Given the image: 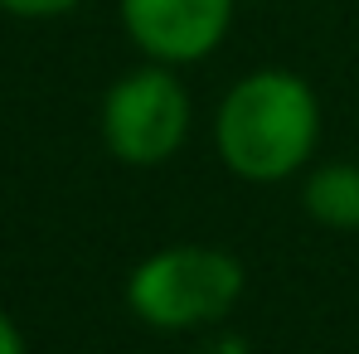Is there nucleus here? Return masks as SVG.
<instances>
[{
	"instance_id": "f257e3e1",
	"label": "nucleus",
	"mask_w": 359,
	"mask_h": 354,
	"mask_svg": "<svg viewBox=\"0 0 359 354\" xmlns=\"http://www.w3.org/2000/svg\"><path fill=\"white\" fill-rule=\"evenodd\" d=\"M219 156L238 179L272 184L297 175L316 151L320 136V107L316 93L297 73L262 68L248 73L219 107Z\"/></svg>"
},
{
	"instance_id": "f03ea898",
	"label": "nucleus",
	"mask_w": 359,
	"mask_h": 354,
	"mask_svg": "<svg viewBox=\"0 0 359 354\" xmlns=\"http://www.w3.org/2000/svg\"><path fill=\"white\" fill-rule=\"evenodd\" d=\"M238 296L243 262L224 247H194V243L146 257L126 282L131 311L156 330H189V325L219 320Z\"/></svg>"
},
{
	"instance_id": "7ed1b4c3",
	"label": "nucleus",
	"mask_w": 359,
	"mask_h": 354,
	"mask_svg": "<svg viewBox=\"0 0 359 354\" xmlns=\"http://www.w3.org/2000/svg\"><path fill=\"white\" fill-rule=\"evenodd\" d=\"M184 131H189V97L165 63L136 68L112 83L102 102V141L117 161L161 165L180 151Z\"/></svg>"
},
{
	"instance_id": "20e7f679",
	"label": "nucleus",
	"mask_w": 359,
	"mask_h": 354,
	"mask_svg": "<svg viewBox=\"0 0 359 354\" xmlns=\"http://www.w3.org/2000/svg\"><path fill=\"white\" fill-rule=\"evenodd\" d=\"M121 25L156 63H194L224 44L233 0H121Z\"/></svg>"
},
{
	"instance_id": "39448f33",
	"label": "nucleus",
	"mask_w": 359,
	"mask_h": 354,
	"mask_svg": "<svg viewBox=\"0 0 359 354\" xmlns=\"http://www.w3.org/2000/svg\"><path fill=\"white\" fill-rule=\"evenodd\" d=\"M311 219L330 229H359V165H325L306 179Z\"/></svg>"
},
{
	"instance_id": "423d86ee",
	"label": "nucleus",
	"mask_w": 359,
	"mask_h": 354,
	"mask_svg": "<svg viewBox=\"0 0 359 354\" xmlns=\"http://www.w3.org/2000/svg\"><path fill=\"white\" fill-rule=\"evenodd\" d=\"M78 0H0V10L25 15V20H49V15H68Z\"/></svg>"
},
{
	"instance_id": "0eeeda50",
	"label": "nucleus",
	"mask_w": 359,
	"mask_h": 354,
	"mask_svg": "<svg viewBox=\"0 0 359 354\" xmlns=\"http://www.w3.org/2000/svg\"><path fill=\"white\" fill-rule=\"evenodd\" d=\"M0 354H25V340H20V330L5 311H0Z\"/></svg>"
}]
</instances>
